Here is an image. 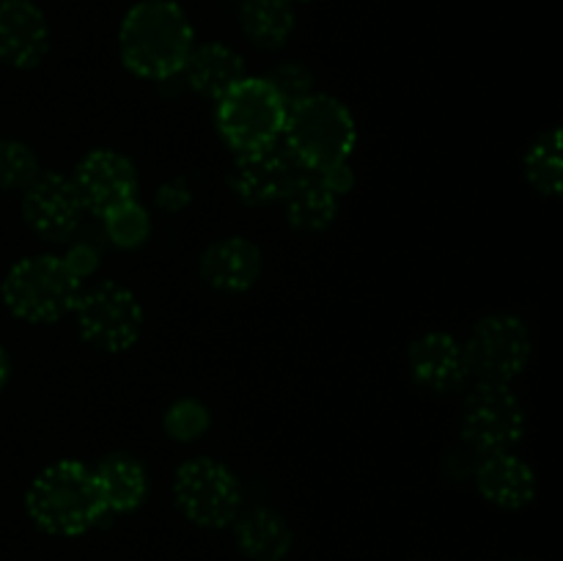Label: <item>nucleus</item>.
<instances>
[{
    "label": "nucleus",
    "mask_w": 563,
    "mask_h": 561,
    "mask_svg": "<svg viewBox=\"0 0 563 561\" xmlns=\"http://www.w3.org/2000/svg\"><path fill=\"white\" fill-rule=\"evenodd\" d=\"M467 366L478 374L482 383H504L515 380L531 358V336L517 317L493 314L482 319L465 344Z\"/></svg>",
    "instance_id": "obj_9"
},
{
    "label": "nucleus",
    "mask_w": 563,
    "mask_h": 561,
    "mask_svg": "<svg viewBox=\"0 0 563 561\" xmlns=\"http://www.w3.org/2000/svg\"><path fill=\"white\" fill-rule=\"evenodd\" d=\"M196 33L176 0H141L119 28V53L126 69L146 80H168L185 69Z\"/></svg>",
    "instance_id": "obj_1"
},
{
    "label": "nucleus",
    "mask_w": 563,
    "mask_h": 561,
    "mask_svg": "<svg viewBox=\"0 0 563 561\" xmlns=\"http://www.w3.org/2000/svg\"><path fill=\"white\" fill-rule=\"evenodd\" d=\"M99 493L108 512H132L143 504L148 493L146 471L130 454H110L93 468Z\"/></svg>",
    "instance_id": "obj_19"
},
{
    "label": "nucleus",
    "mask_w": 563,
    "mask_h": 561,
    "mask_svg": "<svg viewBox=\"0 0 563 561\" xmlns=\"http://www.w3.org/2000/svg\"><path fill=\"white\" fill-rule=\"evenodd\" d=\"M289 223L297 231H322L339 212V196L322 182L317 170H300L295 185L284 196Z\"/></svg>",
    "instance_id": "obj_18"
},
{
    "label": "nucleus",
    "mask_w": 563,
    "mask_h": 561,
    "mask_svg": "<svg viewBox=\"0 0 563 561\" xmlns=\"http://www.w3.org/2000/svg\"><path fill=\"white\" fill-rule=\"evenodd\" d=\"M82 280L58 256H27L9 270L3 302L25 322H55L75 308Z\"/></svg>",
    "instance_id": "obj_4"
},
{
    "label": "nucleus",
    "mask_w": 563,
    "mask_h": 561,
    "mask_svg": "<svg viewBox=\"0 0 563 561\" xmlns=\"http://www.w3.org/2000/svg\"><path fill=\"white\" fill-rule=\"evenodd\" d=\"M181 72L187 75V82H190L192 91H198L207 99L225 97L242 77H247L242 55L234 47L220 42L192 47Z\"/></svg>",
    "instance_id": "obj_17"
},
{
    "label": "nucleus",
    "mask_w": 563,
    "mask_h": 561,
    "mask_svg": "<svg viewBox=\"0 0 563 561\" xmlns=\"http://www.w3.org/2000/svg\"><path fill=\"white\" fill-rule=\"evenodd\" d=\"M66 267L77 275V278H88L91 273H97L99 267V253L97 248H91L88 242H80V245L69 248V253L64 256Z\"/></svg>",
    "instance_id": "obj_27"
},
{
    "label": "nucleus",
    "mask_w": 563,
    "mask_h": 561,
    "mask_svg": "<svg viewBox=\"0 0 563 561\" xmlns=\"http://www.w3.org/2000/svg\"><path fill=\"white\" fill-rule=\"evenodd\" d=\"M262 273V251L245 237H225L207 248L201 256V275L212 289L245 292Z\"/></svg>",
    "instance_id": "obj_15"
},
{
    "label": "nucleus",
    "mask_w": 563,
    "mask_h": 561,
    "mask_svg": "<svg viewBox=\"0 0 563 561\" xmlns=\"http://www.w3.org/2000/svg\"><path fill=\"white\" fill-rule=\"evenodd\" d=\"M49 50V25L31 0H0V64L31 69Z\"/></svg>",
    "instance_id": "obj_13"
},
{
    "label": "nucleus",
    "mask_w": 563,
    "mask_h": 561,
    "mask_svg": "<svg viewBox=\"0 0 563 561\" xmlns=\"http://www.w3.org/2000/svg\"><path fill=\"white\" fill-rule=\"evenodd\" d=\"M209 429V410L198 399H179L165 413V432L174 440L190 443Z\"/></svg>",
    "instance_id": "obj_25"
},
{
    "label": "nucleus",
    "mask_w": 563,
    "mask_h": 561,
    "mask_svg": "<svg viewBox=\"0 0 563 561\" xmlns=\"http://www.w3.org/2000/svg\"><path fill=\"white\" fill-rule=\"evenodd\" d=\"M102 220L108 240L113 242L115 248H124V251L141 248L143 242L148 240V231H152V220H148L146 209H143L135 198L108 209V212L102 215Z\"/></svg>",
    "instance_id": "obj_23"
},
{
    "label": "nucleus",
    "mask_w": 563,
    "mask_h": 561,
    "mask_svg": "<svg viewBox=\"0 0 563 561\" xmlns=\"http://www.w3.org/2000/svg\"><path fill=\"white\" fill-rule=\"evenodd\" d=\"M295 6L289 0H242L240 25L258 47L275 50L295 33Z\"/></svg>",
    "instance_id": "obj_21"
},
{
    "label": "nucleus",
    "mask_w": 563,
    "mask_h": 561,
    "mask_svg": "<svg viewBox=\"0 0 563 561\" xmlns=\"http://www.w3.org/2000/svg\"><path fill=\"white\" fill-rule=\"evenodd\" d=\"M82 209L104 215L119 204L132 201L137 193V170L124 154L110 148H93L77 163L71 176Z\"/></svg>",
    "instance_id": "obj_11"
},
{
    "label": "nucleus",
    "mask_w": 563,
    "mask_h": 561,
    "mask_svg": "<svg viewBox=\"0 0 563 561\" xmlns=\"http://www.w3.org/2000/svg\"><path fill=\"white\" fill-rule=\"evenodd\" d=\"M410 372L429 391H451L471 374L465 344L449 333H427L410 346Z\"/></svg>",
    "instance_id": "obj_14"
},
{
    "label": "nucleus",
    "mask_w": 563,
    "mask_h": 561,
    "mask_svg": "<svg viewBox=\"0 0 563 561\" xmlns=\"http://www.w3.org/2000/svg\"><path fill=\"white\" fill-rule=\"evenodd\" d=\"M25 509L53 537H80L108 515L93 468L75 460L44 468L27 487Z\"/></svg>",
    "instance_id": "obj_2"
},
{
    "label": "nucleus",
    "mask_w": 563,
    "mask_h": 561,
    "mask_svg": "<svg viewBox=\"0 0 563 561\" xmlns=\"http://www.w3.org/2000/svg\"><path fill=\"white\" fill-rule=\"evenodd\" d=\"M174 498L181 515L196 526L225 528L240 515L242 490L223 462L198 457L176 471Z\"/></svg>",
    "instance_id": "obj_6"
},
{
    "label": "nucleus",
    "mask_w": 563,
    "mask_h": 561,
    "mask_svg": "<svg viewBox=\"0 0 563 561\" xmlns=\"http://www.w3.org/2000/svg\"><path fill=\"white\" fill-rule=\"evenodd\" d=\"M280 138L302 170H324L350 160L357 127L344 102L328 94H311L286 110Z\"/></svg>",
    "instance_id": "obj_3"
},
{
    "label": "nucleus",
    "mask_w": 563,
    "mask_h": 561,
    "mask_svg": "<svg viewBox=\"0 0 563 561\" xmlns=\"http://www.w3.org/2000/svg\"><path fill=\"white\" fill-rule=\"evenodd\" d=\"M267 82L278 94L280 102L286 105V110L295 108V105H300L302 99L313 94V77L302 64H280L278 69L269 72Z\"/></svg>",
    "instance_id": "obj_26"
},
{
    "label": "nucleus",
    "mask_w": 563,
    "mask_h": 561,
    "mask_svg": "<svg viewBox=\"0 0 563 561\" xmlns=\"http://www.w3.org/2000/svg\"><path fill=\"white\" fill-rule=\"evenodd\" d=\"M22 215L38 237L60 242L80 223L82 204L71 179L60 174H38L22 190Z\"/></svg>",
    "instance_id": "obj_12"
},
{
    "label": "nucleus",
    "mask_w": 563,
    "mask_h": 561,
    "mask_svg": "<svg viewBox=\"0 0 563 561\" xmlns=\"http://www.w3.org/2000/svg\"><path fill=\"white\" fill-rule=\"evenodd\" d=\"M476 487L489 504L500 509H522L531 504L537 493V479L528 462L509 451H498V454H487V460L478 465Z\"/></svg>",
    "instance_id": "obj_16"
},
{
    "label": "nucleus",
    "mask_w": 563,
    "mask_h": 561,
    "mask_svg": "<svg viewBox=\"0 0 563 561\" xmlns=\"http://www.w3.org/2000/svg\"><path fill=\"white\" fill-rule=\"evenodd\" d=\"M526 432L520 399L504 383H478L462 407V435L471 446L498 454L517 446Z\"/></svg>",
    "instance_id": "obj_8"
},
{
    "label": "nucleus",
    "mask_w": 563,
    "mask_h": 561,
    "mask_svg": "<svg viewBox=\"0 0 563 561\" xmlns=\"http://www.w3.org/2000/svg\"><path fill=\"white\" fill-rule=\"evenodd\" d=\"M5 380H9V358H5L3 346H0V388L5 385Z\"/></svg>",
    "instance_id": "obj_29"
},
{
    "label": "nucleus",
    "mask_w": 563,
    "mask_h": 561,
    "mask_svg": "<svg viewBox=\"0 0 563 561\" xmlns=\"http://www.w3.org/2000/svg\"><path fill=\"white\" fill-rule=\"evenodd\" d=\"M526 176L544 196H559L563 187V160H561V132L550 130L537 138L526 154Z\"/></svg>",
    "instance_id": "obj_22"
},
{
    "label": "nucleus",
    "mask_w": 563,
    "mask_h": 561,
    "mask_svg": "<svg viewBox=\"0 0 563 561\" xmlns=\"http://www.w3.org/2000/svg\"><path fill=\"white\" fill-rule=\"evenodd\" d=\"M75 322L82 339L104 352H124L141 339L143 308L137 297L113 280L80 292L75 308Z\"/></svg>",
    "instance_id": "obj_7"
},
{
    "label": "nucleus",
    "mask_w": 563,
    "mask_h": 561,
    "mask_svg": "<svg viewBox=\"0 0 563 561\" xmlns=\"http://www.w3.org/2000/svg\"><path fill=\"white\" fill-rule=\"evenodd\" d=\"M291 6H297V3H311V0H289Z\"/></svg>",
    "instance_id": "obj_30"
},
{
    "label": "nucleus",
    "mask_w": 563,
    "mask_h": 561,
    "mask_svg": "<svg viewBox=\"0 0 563 561\" xmlns=\"http://www.w3.org/2000/svg\"><path fill=\"white\" fill-rule=\"evenodd\" d=\"M236 544L253 561H284L291 550V528L269 509H253L234 526Z\"/></svg>",
    "instance_id": "obj_20"
},
{
    "label": "nucleus",
    "mask_w": 563,
    "mask_h": 561,
    "mask_svg": "<svg viewBox=\"0 0 563 561\" xmlns=\"http://www.w3.org/2000/svg\"><path fill=\"white\" fill-rule=\"evenodd\" d=\"M286 105L267 77H242L225 97L218 99V130L234 152L269 146L280 138Z\"/></svg>",
    "instance_id": "obj_5"
},
{
    "label": "nucleus",
    "mask_w": 563,
    "mask_h": 561,
    "mask_svg": "<svg viewBox=\"0 0 563 561\" xmlns=\"http://www.w3.org/2000/svg\"><path fill=\"white\" fill-rule=\"evenodd\" d=\"M300 170L289 148L275 141L251 152H236V163L231 168V190L245 204L284 201Z\"/></svg>",
    "instance_id": "obj_10"
},
{
    "label": "nucleus",
    "mask_w": 563,
    "mask_h": 561,
    "mask_svg": "<svg viewBox=\"0 0 563 561\" xmlns=\"http://www.w3.org/2000/svg\"><path fill=\"white\" fill-rule=\"evenodd\" d=\"M319 176H322L324 185L330 187V190L335 193V196H346V193L352 190V185H355V174H352L350 163H341V165H333V168H324V170H317Z\"/></svg>",
    "instance_id": "obj_28"
},
{
    "label": "nucleus",
    "mask_w": 563,
    "mask_h": 561,
    "mask_svg": "<svg viewBox=\"0 0 563 561\" xmlns=\"http://www.w3.org/2000/svg\"><path fill=\"white\" fill-rule=\"evenodd\" d=\"M38 157L22 141H0V187L3 190H25L36 176Z\"/></svg>",
    "instance_id": "obj_24"
}]
</instances>
